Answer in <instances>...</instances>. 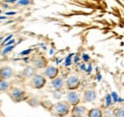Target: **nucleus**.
Here are the masks:
<instances>
[{"label":"nucleus","instance_id":"9b49d317","mask_svg":"<svg viewBox=\"0 0 124 117\" xmlns=\"http://www.w3.org/2000/svg\"><path fill=\"white\" fill-rule=\"evenodd\" d=\"M51 86L55 91H60L62 88L65 87V81L62 77H55L53 80H51Z\"/></svg>","mask_w":124,"mask_h":117},{"label":"nucleus","instance_id":"dca6fc26","mask_svg":"<svg viewBox=\"0 0 124 117\" xmlns=\"http://www.w3.org/2000/svg\"><path fill=\"white\" fill-rule=\"evenodd\" d=\"M15 48H16V44L11 45V46H6V47H4V49H3L2 52H1V54H2L3 56H5L7 53L11 52V51H13Z\"/></svg>","mask_w":124,"mask_h":117},{"label":"nucleus","instance_id":"423d86ee","mask_svg":"<svg viewBox=\"0 0 124 117\" xmlns=\"http://www.w3.org/2000/svg\"><path fill=\"white\" fill-rule=\"evenodd\" d=\"M31 63L36 70H41V69H45L48 66V59L42 54H37L32 58Z\"/></svg>","mask_w":124,"mask_h":117},{"label":"nucleus","instance_id":"0eeeda50","mask_svg":"<svg viewBox=\"0 0 124 117\" xmlns=\"http://www.w3.org/2000/svg\"><path fill=\"white\" fill-rule=\"evenodd\" d=\"M66 100L68 101V103L72 107H74V106H77L78 104H80L81 97H80V94L78 93V91H76V90H69L66 93Z\"/></svg>","mask_w":124,"mask_h":117},{"label":"nucleus","instance_id":"f03ea898","mask_svg":"<svg viewBox=\"0 0 124 117\" xmlns=\"http://www.w3.org/2000/svg\"><path fill=\"white\" fill-rule=\"evenodd\" d=\"M47 84V78L42 75V74H38L35 73L31 79H30V87L33 89H41L43 88Z\"/></svg>","mask_w":124,"mask_h":117},{"label":"nucleus","instance_id":"ddd939ff","mask_svg":"<svg viewBox=\"0 0 124 117\" xmlns=\"http://www.w3.org/2000/svg\"><path fill=\"white\" fill-rule=\"evenodd\" d=\"M103 110L100 108H93L88 110L87 117H103Z\"/></svg>","mask_w":124,"mask_h":117},{"label":"nucleus","instance_id":"39448f33","mask_svg":"<svg viewBox=\"0 0 124 117\" xmlns=\"http://www.w3.org/2000/svg\"><path fill=\"white\" fill-rule=\"evenodd\" d=\"M88 110H89L85 106L78 104L77 106H74L71 109L70 115H71V117H87Z\"/></svg>","mask_w":124,"mask_h":117},{"label":"nucleus","instance_id":"7c9ffc66","mask_svg":"<svg viewBox=\"0 0 124 117\" xmlns=\"http://www.w3.org/2000/svg\"><path fill=\"white\" fill-rule=\"evenodd\" d=\"M0 65H1V59H0Z\"/></svg>","mask_w":124,"mask_h":117},{"label":"nucleus","instance_id":"4be33fe9","mask_svg":"<svg viewBox=\"0 0 124 117\" xmlns=\"http://www.w3.org/2000/svg\"><path fill=\"white\" fill-rule=\"evenodd\" d=\"M82 59H83L84 62H88V61L90 60V56H89L87 53H83V54H82Z\"/></svg>","mask_w":124,"mask_h":117},{"label":"nucleus","instance_id":"a211bd4d","mask_svg":"<svg viewBox=\"0 0 124 117\" xmlns=\"http://www.w3.org/2000/svg\"><path fill=\"white\" fill-rule=\"evenodd\" d=\"M31 4V0H18L17 1V5H20V6H28Z\"/></svg>","mask_w":124,"mask_h":117},{"label":"nucleus","instance_id":"7ed1b4c3","mask_svg":"<svg viewBox=\"0 0 124 117\" xmlns=\"http://www.w3.org/2000/svg\"><path fill=\"white\" fill-rule=\"evenodd\" d=\"M9 95L11 97V99L15 102H22L24 100L27 99V93L26 91H24L23 89L19 88H11L9 90Z\"/></svg>","mask_w":124,"mask_h":117},{"label":"nucleus","instance_id":"5701e85b","mask_svg":"<svg viewBox=\"0 0 124 117\" xmlns=\"http://www.w3.org/2000/svg\"><path fill=\"white\" fill-rule=\"evenodd\" d=\"M2 8H3V9H6V10H7V9H11V8H10V5H9V3L5 2V1L2 3Z\"/></svg>","mask_w":124,"mask_h":117},{"label":"nucleus","instance_id":"2eb2a0df","mask_svg":"<svg viewBox=\"0 0 124 117\" xmlns=\"http://www.w3.org/2000/svg\"><path fill=\"white\" fill-rule=\"evenodd\" d=\"M10 88V84L7 80L0 78V92L2 91H7Z\"/></svg>","mask_w":124,"mask_h":117},{"label":"nucleus","instance_id":"bb28decb","mask_svg":"<svg viewBox=\"0 0 124 117\" xmlns=\"http://www.w3.org/2000/svg\"><path fill=\"white\" fill-rule=\"evenodd\" d=\"M88 73H90L91 71H92V65H89V67H88V70H86Z\"/></svg>","mask_w":124,"mask_h":117},{"label":"nucleus","instance_id":"a878e982","mask_svg":"<svg viewBox=\"0 0 124 117\" xmlns=\"http://www.w3.org/2000/svg\"><path fill=\"white\" fill-rule=\"evenodd\" d=\"M16 12H7L5 15H16Z\"/></svg>","mask_w":124,"mask_h":117},{"label":"nucleus","instance_id":"aec40b11","mask_svg":"<svg viewBox=\"0 0 124 117\" xmlns=\"http://www.w3.org/2000/svg\"><path fill=\"white\" fill-rule=\"evenodd\" d=\"M12 38H13V34H10V35H8V36H7V37H6V38H5V39H4V40H3V42H2V43H1V46H2V47H3V46H4V45L6 44V43H7V42H8V41H9V40H11V39H12Z\"/></svg>","mask_w":124,"mask_h":117},{"label":"nucleus","instance_id":"6ab92c4d","mask_svg":"<svg viewBox=\"0 0 124 117\" xmlns=\"http://www.w3.org/2000/svg\"><path fill=\"white\" fill-rule=\"evenodd\" d=\"M31 51H31V49H29V50H25V51H21V52L19 53V55H21V56H26V55H29Z\"/></svg>","mask_w":124,"mask_h":117},{"label":"nucleus","instance_id":"cd10ccee","mask_svg":"<svg viewBox=\"0 0 124 117\" xmlns=\"http://www.w3.org/2000/svg\"><path fill=\"white\" fill-rule=\"evenodd\" d=\"M80 67H81V70H82V71H85V70H86V69H85V68H86L85 65H81Z\"/></svg>","mask_w":124,"mask_h":117},{"label":"nucleus","instance_id":"b1692460","mask_svg":"<svg viewBox=\"0 0 124 117\" xmlns=\"http://www.w3.org/2000/svg\"><path fill=\"white\" fill-rule=\"evenodd\" d=\"M17 1L18 0H5V2H7V3H11V4H13V3H17Z\"/></svg>","mask_w":124,"mask_h":117},{"label":"nucleus","instance_id":"f3484780","mask_svg":"<svg viewBox=\"0 0 124 117\" xmlns=\"http://www.w3.org/2000/svg\"><path fill=\"white\" fill-rule=\"evenodd\" d=\"M74 56V53H70L67 57H66V59H65V63H64V65L66 66V67H69V66H71L72 65V63H73V59H72V57Z\"/></svg>","mask_w":124,"mask_h":117},{"label":"nucleus","instance_id":"c85d7f7f","mask_svg":"<svg viewBox=\"0 0 124 117\" xmlns=\"http://www.w3.org/2000/svg\"><path fill=\"white\" fill-rule=\"evenodd\" d=\"M6 18H7V15H4V16H0V19H3V20H4V19H6Z\"/></svg>","mask_w":124,"mask_h":117},{"label":"nucleus","instance_id":"6e6552de","mask_svg":"<svg viewBox=\"0 0 124 117\" xmlns=\"http://www.w3.org/2000/svg\"><path fill=\"white\" fill-rule=\"evenodd\" d=\"M58 74H59V69H58L57 67L49 66V65L45 68L44 73H43V75H44L46 78L50 79V80H53L54 78L57 77Z\"/></svg>","mask_w":124,"mask_h":117},{"label":"nucleus","instance_id":"393cba45","mask_svg":"<svg viewBox=\"0 0 124 117\" xmlns=\"http://www.w3.org/2000/svg\"><path fill=\"white\" fill-rule=\"evenodd\" d=\"M78 61H79V56H78V55H76V57L74 58L73 62H75V63H78Z\"/></svg>","mask_w":124,"mask_h":117},{"label":"nucleus","instance_id":"4468645a","mask_svg":"<svg viewBox=\"0 0 124 117\" xmlns=\"http://www.w3.org/2000/svg\"><path fill=\"white\" fill-rule=\"evenodd\" d=\"M113 117H124V106H118L113 110Z\"/></svg>","mask_w":124,"mask_h":117},{"label":"nucleus","instance_id":"412c9836","mask_svg":"<svg viewBox=\"0 0 124 117\" xmlns=\"http://www.w3.org/2000/svg\"><path fill=\"white\" fill-rule=\"evenodd\" d=\"M15 43H16V39H15V38H12L11 40H9V41H8L6 44L4 45V47H6V46H11V45H14Z\"/></svg>","mask_w":124,"mask_h":117},{"label":"nucleus","instance_id":"1a4fd4ad","mask_svg":"<svg viewBox=\"0 0 124 117\" xmlns=\"http://www.w3.org/2000/svg\"><path fill=\"white\" fill-rule=\"evenodd\" d=\"M14 74H15V72L11 67H9V66L0 67V78L8 80V79L13 78Z\"/></svg>","mask_w":124,"mask_h":117},{"label":"nucleus","instance_id":"9d476101","mask_svg":"<svg viewBox=\"0 0 124 117\" xmlns=\"http://www.w3.org/2000/svg\"><path fill=\"white\" fill-rule=\"evenodd\" d=\"M95 99H96V91L93 88L86 89L83 92V95H82V101L83 102L91 103L93 102Z\"/></svg>","mask_w":124,"mask_h":117},{"label":"nucleus","instance_id":"f8f14e48","mask_svg":"<svg viewBox=\"0 0 124 117\" xmlns=\"http://www.w3.org/2000/svg\"><path fill=\"white\" fill-rule=\"evenodd\" d=\"M35 73H36V69H35L33 66H28V67H26V68L23 70L22 75H23L25 78H30V79H31Z\"/></svg>","mask_w":124,"mask_h":117},{"label":"nucleus","instance_id":"c756f323","mask_svg":"<svg viewBox=\"0 0 124 117\" xmlns=\"http://www.w3.org/2000/svg\"><path fill=\"white\" fill-rule=\"evenodd\" d=\"M1 13H2V10H1V9H0V15H1Z\"/></svg>","mask_w":124,"mask_h":117},{"label":"nucleus","instance_id":"f257e3e1","mask_svg":"<svg viewBox=\"0 0 124 117\" xmlns=\"http://www.w3.org/2000/svg\"><path fill=\"white\" fill-rule=\"evenodd\" d=\"M72 106L68 103L67 100H61L54 103L50 108V112L52 115L55 117H66L71 112Z\"/></svg>","mask_w":124,"mask_h":117},{"label":"nucleus","instance_id":"20e7f679","mask_svg":"<svg viewBox=\"0 0 124 117\" xmlns=\"http://www.w3.org/2000/svg\"><path fill=\"white\" fill-rule=\"evenodd\" d=\"M80 86V78L78 74H71L65 81V87L68 90H77Z\"/></svg>","mask_w":124,"mask_h":117}]
</instances>
